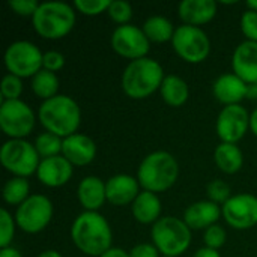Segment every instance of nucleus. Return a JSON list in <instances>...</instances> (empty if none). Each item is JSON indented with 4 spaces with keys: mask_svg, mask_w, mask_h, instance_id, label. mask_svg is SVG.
Here are the masks:
<instances>
[{
    "mask_svg": "<svg viewBox=\"0 0 257 257\" xmlns=\"http://www.w3.org/2000/svg\"><path fill=\"white\" fill-rule=\"evenodd\" d=\"M71 236L74 244L89 256H102L111 245V230L107 220L93 211L77 217L71 229Z\"/></svg>",
    "mask_w": 257,
    "mask_h": 257,
    "instance_id": "obj_1",
    "label": "nucleus"
},
{
    "mask_svg": "<svg viewBox=\"0 0 257 257\" xmlns=\"http://www.w3.org/2000/svg\"><path fill=\"white\" fill-rule=\"evenodd\" d=\"M39 120L48 133L59 137H69L80 125V108L72 98L56 95L41 105Z\"/></svg>",
    "mask_w": 257,
    "mask_h": 257,
    "instance_id": "obj_2",
    "label": "nucleus"
},
{
    "mask_svg": "<svg viewBox=\"0 0 257 257\" xmlns=\"http://www.w3.org/2000/svg\"><path fill=\"white\" fill-rule=\"evenodd\" d=\"M161 65L149 57L133 60L123 71L122 86L128 96L142 99L154 93L164 80Z\"/></svg>",
    "mask_w": 257,
    "mask_h": 257,
    "instance_id": "obj_3",
    "label": "nucleus"
},
{
    "mask_svg": "<svg viewBox=\"0 0 257 257\" xmlns=\"http://www.w3.org/2000/svg\"><path fill=\"white\" fill-rule=\"evenodd\" d=\"M179 167L176 160L164 151L149 154L139 169L140 185L151 193L169 190L178 179Z\"/></svg>",
    "mask_w": 257,
    "mask_h": 257,
    "instance_id": "obj_4",
    "label": "nucleus"
},
{
    "mask_svg": "<svg viewBox=\"0 0 257 257\" xmlns=\"http://www.w3.org/2000/svg\"><path fill=\"white\" fill-rule=\"evenodd\" d=\"M35 30L47 39H59L71 32L75 23V14L68 3L45 2L41 3L32 17Z\"/></svg>",
    "mask_w": 257,
    "mask_h": 257,
    "instance_id": "obj_5",
    "label": "nucleus"
},
{
    "mask_svg": "<svg viewBox=\"0 0 257 257\" xmlns=\"http://www.w3.org/2000/svg\"><path fill=\"white\" fill-rule=\"evenodd\" d=\"M152 239L164 256L176 257L190 247L191 232L185 221L176 217H164L154 224Z\"/></svg>",
    "mask_w": 257,
    "mask_h": 257,
    "instance_id": "obj_6",
    "label": "nucleus"
},
{
    "mask_svg": "<svg viewBox=\"0 0 257 257\" xmlns=\"http://www.w3.org/2000/svg\"><path fill=\"white\" fill-rule=\"evenodd\" d=\"M39 154L35 146L21 139H12L2 146L0 161L3 167L17 178H26L38 172L39 167Z\"/></svg>",
    "mask_w": 257,
    "mask_h": 257,
    "instance_id": "obj_7",
    "label": "nucleus"
},
{
    "mask_svg": "<svg viewBox=\"0 0 257 257\" xmlns=\"http://www.w3.org/2000/svg\"><path fill=\"white\" fill-rule=\"evenodd\" d=\"M172 42L175 51L190 63H199L205 60L211 50L208 35L200 27L188 24L181 26L175 30Z\"/></svg>",
    "mask_w": 257,
    "mask_h": 257,
    "instance_id": "obj_8",
    "label": "nucleus"
},
{
    "mask_svg": "<svg viewBox=\"0 0 257 257\" xmlns=\"http://www.w3.org/2000/svg\"><path fill=\"white\" fill-rule=\"evenodd\" d=\"M44 54L41 50L27 41L11 44L5 53V63L11 74L17 77H33L41 71Z\"/></svg>",
    "mask_w": 257,
    "mask_h": 257,
    "instance_id": "obj_9",
    "label": "nucleus"
},
{
    "mask_svg": "<svg viewBox=\"0 0 257 257\" xmlns=\"http://www.w3.org/2000/svg\"><path fill=\"white\" fill-rule=\"evenodd\" d=\"M35 126L32 108L20 99H8L0 107V128L12 139L29 136Z\"/></svg>",
    "mask_w": 257,
    "mask_h": 257,
    "instance_id": "obj_10",
    "label": "nucleus"
},
{
    "mask_svg": "<svg viewBox=\"0 0 257 257\" xmlns=\"http://www.w3.org/2000/svg\"><path fill=\"white\" fill-rule=\"evenodd\" d=\"M53 215V205L48 197L36 194L23 202L15 214L18 226L27 233H38L47 227Z\"/></svg>",
    "mask_w": 257,
    "mask_h": 257,
    "instance_id": "obj_11",
    "label": "nucleus"
},
{
    "mask_svg": "<svg viewBox=\"0 0 257 257\" xmlns=\"http://www.w3.org/2000/svg\"><path fill=\"white\" fill-rule=\"evenodd\" d=\"M111 45L117 54L134 60L145 57V54L149 51V39L145 32L131 24L119 26L114 30L111 36Z\"/></svg>",
    "mask_w": 257,
    "mask_h": 257,
    "instance_id": "obj_12",
    "label": "nucleus"
},
{
    "mask_svg": "<svg viewBox=\"0 0 257 257\" xmlns=\"http://www.w3.org/2000/svg\"><path fill=\"white\" fill-rule=\"evenodd\" d=\"M223 217L235 229H248L257 224V197L238 194L223 205Z\"/></svg>",
    "mask_w": 257,
    "mask_h": 257,
    "instance_id": "obj_13",
    "label": "nucleus"
},
{
    "mask_svg": "<svg viewBox=\"0 0 257 257\" xmlns=\"http://www.w3.org/2000/svg\"><path fill=\"white\" fill-rule=\"evenodd\" d=\"M250 126V116L247 110L239 105H226L217 120V133L223 143H236L244 137Z\"/></svg>",
    "mask_w": 257,
    "mask_h": 257,
    "instance_id": "obj_14",
    "label": "nucleus"
},
{
    "mask_svg": "<svg viewBox=\"0 0 257 257\" xmlns=\"http://www.w3.org/2000/svg\"><path fill=\"white\" fill-rule=\"evenodd\" d=\"M38 178L44 185L60 187L72 176V164L65 157H51L41 161L38 167Z\"/></svg>",
    "mask_w": 257,
    "mask_h": 257,
    "instance_id": "obj_15",
    "label": "nucleus"
},
{
    "mask_svg": "<svg viewBox=\"0 0 257 257\" xmlns=\"http://www.w3.org/2000/svg\"><path fill=\"white\" fill-rule=\"evenodd\" d=\"M233 71L247 84L257 81V42L245 41L233 53Z\"/></svg>",
    "mask_w": 257,
    "mask_h": 257,
    "instance_id": "obj_16",
    "label": "nucleus"
},
{
    "mask_svg": "<svg viewBox=\"0 0 257 257\" xmlns=\"http://www.w3.org/2000/svg\"><path fill=\"white\" fill-rule=\"evenodd\" d=\"M63 157L75 166H86L89 164L96 154V145L93 140L83 134H72L63 140L62 148Z\"/></svg>",
    "mask_w": 257,
    "mask_h": 257,
    "instance_id": "obj_17",
    "label": "nucleus"
},
{
    "mask_svg": "<svg viewBox=\"0 0 257 257\" xmlns=\"http://www.w3.org/2000/svg\"><path fill=\"white\" fill-rule=\"evenodd\" d=\"M248 84L236 74H223L214 83V95L226 105H235L247 98Z\"/></svg>",
    "mask_w": 257,
    "mask_h": 257,
    "instance_id": "obj_18",
    "label": "nucleus"
},
{
    "mask_svg": "<svg viewBox=\"0 0 257 257\" xmlns=\"http://www.w3.org/2000/svg\"><path fill=\"white\" fill-rule=\"evenodd\" d=\"M105 194L108 202L113 205H128L140 194L139 182L128 175H116L105 184Z\"/></svg>",
    "mask_w": 257,
    "mask_h": 257,
    "instance_id": "obj_19",
    "label": "nucleus"
},
{
    "mask_svg": "<svg viewBox=\"0 0 257 257\" xmlns=\"http://www.w3.org/2000/svg\"><path fill=\"white\" fill-rule=\"evenodd\" d=\"M217 14L214 0H184L179 5V17L188 26H199L211 21Z\"/></svg>",
    "mask_w": 257,
    "mask_h": 257,
    "instance_id": "obj_20",
    "label": "nucleus"
},
{
    "mask_svg": "<svg viewBox=\"0 0 257 257\" xmlns=\"http://www.w3.org/2000/svg\"><path fill=\"white\" fill-rule=\"evenodd\" d=\"M220 218V208L214 202H197L191 205L184 215L185 224L190 229H203L211 227Z\"/></svg>",
    "mask_w": 257,
    "mask_h": 257,
    "instance_id": "obj_21",
    "label": "nucleus"
},
{
    "mask_svg": "<svg viewBox=\"0 0 257 257\" xmlns=\"http://www.w3.org/2000/svg\"><path fill=\"white\" fill-rule=\"evenodd\" d=\"M78 199L86 209L96 212V209L101 208L107 199L105 184L96 176L84 178L78 185Z\"/></svg>",
    "mask_w": 257,
    "mask_h": 257,
    "instance_id": "obj_22",
    "label": "nucleus"
},
{
    "mask_svg": "<svg viewBox=\"0 0 257 257\" xmlns=\"http://www.w3.org/2000/svg\"><path fill=\"white\" fill-rule=\"evenodd\" d=\"M133 214H134L137 221L145 223V224L152 223V221H158L157 218L161 214V202L155 193L145 190L133 202Z\"/></svg>",
    "mask_w": 257,
    "mask_h": 257,
    "instance_id": "obj_23",
    "label": "nucleus"
},
{
    "mask_svg": "<svg viewBox=\"0 0 257 257\" xmlns=\"http://www.w3.org/2000/svg\"><path fill=\"white\" fill-rule=\"evenodd\" d=\"M217 166L224 172V173H236L244 163V157L241 149L235 143H221L217 146L215 154H214Z\"/></svg>",
    "mask_w": 257,
    "mask_h": 257,
    "instance_id": "obj_24",
    "label": "nucleus"
},
{
    "mask_svg": "<svg viewBox=\"0 0 257 257\" xmlns=\"http://www.w3.org/2000/svg\"><path fill=\"white\" fill-rule=\"evenodd\" d=\"M163 99L173 107L182 105L188 99V86L187 83L176 75H169L163 80L161 84Z\"/></svg>",
    "mask_w": 257,
    "mask_h": 257,
    "instance_id": "obj_25",
    "label": "nucleus"
},
{
    "mask_svg": "<svg viewBox=\"0 0 257 257\" xmlns=\"http://www.w3.org/2000/svg\"><path fill=\"white\" fill-rule=\"evenodd\" d=\"M143 32L148 36V39L154 42H166L169 39H173L175 35L173 24L167 18L160 15L148 18L143 26Z\"/></svg>",
    "mask_w": 257,
    "mask_h": 257,
    "instance_id": "obj_26",
    "label": "nucleus"
},
{
    "mask_svg": "<svg viewBox=\"0 0 257 257\" xmlns=\"http://www.w3.org/2000/svg\"><path fill=\"white\" fill-rule=\"evenodd\" d=\"M32 89L38 96H41L47 101V99L56 96L57 89H59V78L56 77L54 72L41 69L38 74H35L32 77Z\"/></svg>",
    "mask_w": 257,
    "mask_h": 257,
    "instance_id": "obj_27",
    "label": "nucleus"
},
{
    "mask_svg": "<svg viewBox=\"0 0 257 257\" xmlns=\"http://www.w3.org/2000/svg\"><path fill=\"white\" fill-rule=\"evenodd\" d=\"M29 182L24 178H12L3 187V199L9 205H21L29 197Z\"/></svg>",
    "mask_w": 257,
    "mask_h": 257,
    "instance_id": "obj_28",
    "label": "nucleus"
},
{
    "mask_svg": "<svg viewBox=\"0 0 257 257\" xmlns=\"http://www.w3.org/2000/svg\"><path fill=\"white\" fill-rule=\"evenodd\" d=\"M62 148H63V142L60 140L59 136L53 133H42L41 136L36 137V142H35V149L41 157H44V160L57 157Z\"/></svg>",
    "mask_w": 257,
    "mask_h": 257,
    "instance_id": "obj_29",
    "label": "nucleus"
},
{
    "mask_svg": "<svg viewBox=\"0 0 257 257\" xmlns=\"http://www.w3.org/2000/svg\"><path fill=\"white\" fill-rule=\"evenodd\" d=\"M108 14L116 23H120L123 26V23H128L131 20L133 8L125 0H113L108 6Z\"/></svg>",
    "mask_w": 257,
    "mask_h": 257,
    "instance_id": "obj_30",
    "label": "nucleus"
},
{
    "mask_svg": "<svg viewBox=\"0 0 257 257\" xmlns=\"http://www.w3.org/2000/svg\"><path fill=\"white\" fill-rule=\"evenodd\" d=\"M208 196L211 199V202L214 203H226L229 199H230V187L217 179V181H212L209 185H208Z\"/></svg>",
    "mask_w": 257,
    "mask_h": 257,
    "instance_id": "obj_31",
    "label": "nucleus"
},
{
    "mask_svg": "<svg viewBox=\"0 0 257 257\" xmlns=\"http://www.w3.org/2000/svg\"><path fill=\"white\" fill-rule=\"evenodd\" d=\"M23 90V84L20 77L14 75V74H8L5 75L3 81H2V95L8 99H18L20 93Z\"/></svg>",
    "mask_w": 257,
    "mask_h": 257,
    "instance_id": "obj_32",
    "label": "nucleus"
},
{
    "mask_svg": "<svg viewBox=\"0 0 257 257\" xmlns=\"http://www.w3.org/2000/svg\"><path fill=\"white\" fill-rule=\"evenodd\" d=\"M14 238V221L6 209L0 211V247L6 248Z\"/></svg>",
    "mask_w": 257,
    "mask_h": 257,
    "instance_id": "obj_33",
    "label": "nucleus"
},
{
    "mask_svg": "<svg viewBox=\"0 0 257 257\" xmlns=\"http://www.w3.org/2000/svg\"><path fill=\"white\" fill-rule=\"evenodd\" d=\"M110 3H111L110 0H75L74 2L75 8L86 15L101 14L102 11L108 9Z\"/></svg>",
    "mask_w": 257,
    "mask_h": 257,
    "instance_id": "obj_34",
    "label": "nucleus"
},
{
    "mask_svg": "<svg viewBox=\"0 0 257 257\" xmlns=\"http://www.w3.org/2000/svg\"><path fill=\"white\" fill-rule=\"evenodd\" d=\"M203 239H205V244H206L208 248L217 250L226 242V232H224V229L221 226L214 224V226L206 229Z\"/></svg>",
    "mask_w": 257,
    "mask_h": 257,
    "instance_id": "obj_35",
    "label": "nucleus"
},
{
    "mask_svg": "<svg viewBox=\"0 0 257 257\" xmlns=\"http://www.w3.org/2000/svg\"><path fill=\"white\" fill-rule=\"evenodd\" d=\"M241 29L248 41L257 42V11H247L241 18Z\"/></svg>",
    "mask_w": 257,
    "mask_h": 257,
    "instance_id": "obj_36",
    "label": "nucleus"
},
{
    "mask_svg": "<svg viewBox=\"0 0 257 257\" xmlns=\"http://www.w3.org/2000/svg\"><path fill=\"white\" fill-rule=\"evenodd\" d=\"M65 65V57L59 51H47L42 57V66L47 71H59Z\"/></svg>",
    "mask_w": 257,
    "mask_h": 257,
    "instance_id": "obj_37",
    "label": "nucleus"
},
{
    "mask_svg": "<svg viewBox=\"0 0 257 257\" xmlns=\"http://www.w3.org/2000/svg\"><path fill=\"white\" fill-rule=\"evenodd\" d=\"M9 6L18 14V15H32L38 11L39 3L36 0H11Z\"/></svg>",
    "mask_w": 257,
    "mask_h": 257,
    "instance_id": "obj_38",
    "label": "nucleus"
},
{
    "mask_svg": "<svg viewBox=\"0 0 257 257\" xmlns=\"http://www.w3.org/2000/svg\"><path fill=\"white\" fill-rule=\"evenodd\" d=\"M130 257H158V248L151 244H140L131 250Z\"/></svg>",
    "mask_w": 257,
    "mask_h": 257,
    "instance_id": "obj_39",
    "label": "nucleus"
},
{
    "mask_svg": "<svg viewBox=\"0 0 257 257\" xmlns=\"http://www.w3.org/2000/svg\"><path fill=\"white\" fill-rule=\"evenodd\" d=\"M194 257H220V254L217 253V250H212V248H208V247H205V248H200Z\"/></svg>",
    "mask_w": 257,
    "mask_h": 257,
    "instance_id": "obj_40",
    "label": "nucleus"
},
{
    "mask_svg": "<svg viewBox=\"0 0 257 257\" xmlns=\"http://www.w3.org/2000/svg\"><path fill=\"white\" fill-rule=\"evenodd\" d=\"M99 257H130V254L120 248H110L108 251H105L102 256Z\"/></svg>",
    "mask_w": 257,
    "mask_h": 257,
    "instance_id": "obj_41",
    "label": "nucleus"
},
{
    "mask_svg": "<svg viewBox=\"0 0 257 257\" xmlns=\"http://www.w3.org/2000/svg\"><path fill=\"white\" fill-rule=\"evenodd\" d=\"M0 257H23V256H21V253H20L18 250H15V248H12V247H6V248H2V251H0Z\"/></svg>",
    "mask_w": 257,
    "mask_h": 257,
    "instance_id": "obj_42",
    "label": "nucleus"
},
{
    "mask_svg": "<svg viewBox=\"0 0 257 257\" xmlns=\"http://www.w3.org/2000/svg\"><path fill=\"white\" fill-rule=\"evenodd\" d=\"M247 98H250V99H257V81L256 83L248 84V87H247Z\"/></svg>",
    "mask_w": 257,
    "mask_h": 257,
    "instance_id": "obj_43",
    "label": "nucleus"
},
{
    "mask_svg": "<svg viewBox=\"0 0 257 257\" xmlns=\"http://www.w3.org/2000/svg\"><path fill=\"white\" fill-rule=\"evenodd\" d=\"M250 128L257 136V108L253 111V114L250 116Z\"/></svg>",
    "mask_w": 257,
    "mask_h": 257,
    "instance_id": "obj_44",
    "label": "nucleus"
},
{
    "mask_svg": "<svg viewBox=\"0 0 257 257\" xmlns=\"http://www.w3.org/2000/svg\"><path fill=\"white\" fill-rule=\"evenodd\" d=\"M39 257H62L57 251H54V250H47V251H44V253H41Z\"/></svg>",
    "mask_w": 257,
    "mask_h": 257,
    "instance_id": "obj_45",
    "label": "nucleus"
},
{
    "mask_svg": "<svg viewBox=\"0 0 257 257\" xmlns=\"http://www.w3.org/2000/svg\"><path fill=\"white\" fill-rule=\"evenodd\" d=\"M247 5H248V8H250V9L257 11V0H248V2H247Z\"/></svg>",
    "mask_w": 257,
    "mask_h": 257,
    "instance_id": "obj_46",
    "label": "nucleus"
},
{
    "mask_svg": "<svg viewBox=\"0 0 257 257\" xmlns=\"http://www.w3.org/2000/svg\"><path fill=\"white\" fill-rule=\"evenodd\" d=\"M164 257H167V256H164Z\"/></svg>",
    "mask_w": 257,
    "mask_h": 257,
    "instance_id": "obj_47",
    "label": "nucleus"
}]
</instances>
